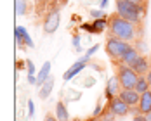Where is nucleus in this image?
I'll return each mask as SVG.
<instances>
[{
	"mask_svg": "<svg viewBox=\"0 0 151 121\" xmlns=\"http://www.w3.org/2000/svg\"><path fill=\"white\" fill-rule=\"evenodd\" d=\"M108 31L111 36H116L123 42H136L139 36V31H142V28H137L136 24L125 21L123 17L118 14H113L108 17Z\"/></svg>",
	"mask_w": 151,
	"mask_h": 121,
	"instance_id": "obj_1",
	"label": "nucleus"
},
{
	"mask_svg": "<svg viewBox=\"0 0 151 121\" xmlns=\"http://www.w3.org/2000/svg\"><path fill=\"white\" fill-rule=\"evenodd\" d=\"M116 14L123 17L125 21L136 24L137 28H141L142 21H144V16H146V7L136 5V4L127 2V0H116Z\"/></svg>",
	"mask_w": 151,
	"mask_h": 121,
	"instance_id": "obj_2",
	"label": "nucleus"
},
{
	"mask_svg": "<svg viewBox=\"0 0 151 121\" xmlns=\"http://www.w3.org/2000/svg\"><path fill=\"white\" fill-rule=\"evenodd\" d=\"M113 64L116 66V76L120 80V85L123 90H134L137 85V80H139V75L130 68V66H125L122 64L120 60H113Z\"/></svg>",
	"mask_w": 151,
	"mask_h": 121,
	"instance_id": "obj_3",
	"label": "nucleus"
},
{
	"mask_svg": "<svg viewBox=\"0 0 151 121\" xmlns=\"http://www.w3.org/2000/svg\"><path fill=\"white\" fill-rule=\"evenodd\" d=\"M130 43L129 42H123L116 36H108L106 40V45H104V50H106V56L111 57V60H116V59H122V56L130 48Z\"/></svg>",
	"mask_w": 151,
	"mask_h": 121,
	"instance_id": "obj_4",
	"label": "nucleus"
},
{
	"mask_svg": "<svg viewBox=\"0 0 151 121\" xmlns=\"http://www.w3.org/2000/svg\"><path fill=\"white\" fill-rule=\"evenodd\" d=\"M16 43L17 47H21V48H24V47H28V48H33L35 43H33V40H31V36L28 35V31L24 26H16Z\"/></svg>",
	"mask_w": 151,
	"mask_h": 121,
	"instance_id": "obj_5",
	"label": "nucleus"
},
{
	"mask_svg": "<svg viewBox=\"0 0 151 121\" xmlns=\"http://www.w3.org/2000/svg\"><path fill=\"white\" fill-rule=\"evenodd\" d=\"M108 109H109L115 116H122V118L127 116V114H130V107L127 106L120 97H115L113 100H109V102H108Z\"/></svg>",
	"mask_w": 151,
	"mask_h": 121,
	"instance_id": "obj_6",
	"label": "nucleus"
},
{
	"mask_svg": "<svg viewBox=\"0 0 151 121\" xmlns=\"http://www.w3.org/2000/svg\"><path fill=\"white\" fill-rule=\"evenodd\" d=\"M87 62H89V57H85V56H83V57H80V59L76 60L75 64H73V66H71V68L63 75V80H64V81H70L71 78H75L76 75H80V73L87 68Z\"/></svg>",
	"mask_w": 151,
	"mask_h": 121,
	"instance_id": "obj_7",
	"label": "nucleus"
},
{
	"mask_svg": "<svg viewBox=\"0 0 151 121\" xmlns=\"http://www.w3.org/2000/svg\"><path fill=\"white\" fill-rule=\"evenodd\" d=\"M122 85H120V80H118V76H113V78H109L108 80V85H106V90H104V95L108 100H113L115 97H118L122 93Z\"/></svg>",
	"mask_w": 151,
	"mask_h": 121,
	"instance_id": "obj_8",
	"label": "nucleus"
},
{
	"mask_svg": "<svg viewBox=\"0 0 151 121\" xmlns=\"http://www.w3.org/2000/svg\"><path fill=\"white\" fill-rule=\"evenodd\" d=\"M59 21H61V16H59L58 11L49 12V14L45 16V21H44V31H45L47 35L56 33V30L59 28Z\"/></svg>",
	"mask_w": 151,
	"mask_h": 121,
	"instance_id": "obj_9",
	"label": "nucleus"
},
{
	"mask_svg": "<svg viewBox=\"0 0 151 121\" xmlns=\"http://www.w3.org/2000/svg\"><path fill=\"white\" fill-rule=\"evenodd\" d=\"M122 100L130 107H137L139 106V100H141V93H137L136 90H122V93L118 95Z\"/></svg>",
	"mask_w": 151,
	"mask_h": 121,
	"instance_id": "obj_10",
	"label": "nucleus"
},
{
	"mask_svg": "<svg viewBox=\"0 0 151 121\" xmlns=\"http://www.w3.org/2000/svg\"><path fill=\"white\" fill-rule=\"evenodd\" d=\"M130 68H132V69H134L139 76H146L151 71V62L146 59L144 56H139V57H137V60L132 64V66H130Z\"/></svg>",
	"mask_w": 151,
	"mask_h": 121,
	"instance_id": "obj_11",
	"label": "nucleus"
},
{
	"mask_svg": "<svg viewBox=\"0 0 151 121\" xmlns=\"http://www.w3.org/2000/svg\"><path fill=\"white\" fill-rule=\"evenodd\" d=\"M139 56H141V54L136 50V47L132 45L129 50H127V52H125V54H123V56H122V59H118V60H120L122 64H125V66H132V64L137 60V57H139Z\"/></svg>",
	"mask_w": 151,
	"mask_h": 121,
	"instance_id": "obj_12",
	"label": "nucleus"
},
{
	"mask_svg": "<svg viewBox=\"0 0 151 121\" xmlns=\"http://www.w3.org/2000/svg\"><path fill=\"white\" fill-rule=\"evenodd\" d=\"M139 112L141 114H148L151 112V90H148L146 93L141 95V100H139Z\"/></svg>",
	"mask_w": 151,
	"mask_h": 121,
	"instance_id": "obj_13",
	"label": "nucleus"
},
{
	"mask_svg": "<svg viewBox=\"0 0 151 121\" xmlns=\"http://www.w3.org/2000/svg\"><path fill=\"white\" fill-rule=\"evenodd\" d=\"M50 62L47 60V62H44V66H42V69L38 71V75H37V87H42L44 83H45L47 80L50 78Z\"/></svg>",
	"mask_w": 151,
	"mask_h": 121,
	"instance_id": "obj_14",
	"label": "nucleus"
},
{
	"mask_svg": "<svg viewBox=\"0 0 151 121\" xmlns=\"http://www.w3.org/2000/svg\"><path fill=\"white\" fill-rule=\"evenodd\" d=\"M56 120L58 121H70V112H68V107L66 104L59 100L58 104H56Z\"/></svg>",
	"mask_w": 151,
	"mask_h": 121,
	"instance_id": "obj_15",
	"label": "nucleus"
},
{
	"mask_svg": "<svg viewBox=\"0 0 151 121\" xmlns=\"http://www.w3.org/2000/svg\"><path fill=\"white\" fill-rule=\"evenodd\" d=\"M54 88V78L50 76L49 80H47L45 83L40 87V92H38V95H40V99H49V95H50V92Z\"/></svg>",
	"mask_w": 151,
	"mask_h": 121,
	"instance_id": "obj_16",
	"label": "nucleus"
},
{
	"mask_svg": "<svg viewBox=\"0 0 151 121\" xmlns=\"http://www.w3.org/2000/svg\"><path fill=\"white\" fill-rule=\"evenodd\" d=\"M134 90L137 92V93H146L148 90H151V87H150V83H148V80H146V76H139V80H137V85H136V88Z\"/></svg>",
	"mask_w": 151,
	"mask_h": 121,
	"instance_id": "obj_17",
	"label": "nucleus"
},
{
	"mask_svg": "<svg viewBox=\"0 0 151 121\" xmlns=\"http://www.w3.org/2000/svg\"><path fill=\"white\" fill-rule=\"evenodd\" d=\"M108 28V21L104 19H96L94 23H92V33H103V30Z\"/></svg>",
	"mask_w": 151,
	"mask_h": 121,
	"instance_id": "obj_18",
	"label": "nucleus"
},
{
	"mask_svg": "<svg viewBox=\"0 0 151 121\" xmlns=\"http://www.w3.org/2000/svg\"><path fill=\"white\" fill-rule=\"evenodd\" d=\"M26 12V2L24 0H16V16H23Z\"/></svg>",
	"mask_w": 151,
	"mask_h": 121,
	"instance_id": "obj_19",
	"label": "nucleus"
},
{
	"mask_svg": "<svg viewBox=\"0 0 151 121\" xmlns=\"http://www.w3.org/2000/svg\"><path fill=\"white\" fill-rule=\"evenodd\" d=\"M91 16L94 17V21H96V19H104V17H106V14H104V11H103V9H99V11H92V9H91Z\"/></svg>",
	"mask_w": 151,
	"mask_h": 121,
	"instance_id": "obj_20",
	"label": "nucleus"
},
{
	"mask_svg": "<svg viewBox=\"0 0 151 121\" xmlns=\"http://www.w3.org/2000/svg\"><path fill=\"white\" fill-rule=\"evenodd\" d=\"M101 114H103V104H101V102H97V104H96V107H94L92 118H96V120H97V118H99Z\"/></svg>",
	"mask_w": 151,
	"mask_h": 121,
	"instance_id": "obj_21",
	"label": "nucleus"
},
{
	"mask_svg": "<svg viewBox=\"0 0 151 121\" xmlns=\"http://www.w3.org/2000/svg\"><path fill=\"white\" fill-rule=\"evenodd\" d=\"M71 43H73V48H75L76 52H82V45H80V36H78V35H73V40H71Z\"/></svg>",
	"mask_w": 151,
	"mask_h": 121,
	"instance_id": "obj_22",
	"label": "nucleus"
},
{
	"mask_svg": "<svg viewBox=\"0 0 151 121\" xmlns=\"http://www.w3.org/2000/svg\"><path fill=\"white\" fill-rule=\"evenodd\" d=\"M99 43H94V45L91 47V48H89V50H87V52H85V57H89V59H91L92 56H94V54H96V52H97V50H99Z\"/></svg>",
	"mask_w": 151,
	"mask_h": 121,
	"instance_id": "obj_23",
	"label": "nucleus"
},
{
	"mask_svg": "<svg viewBox=\"0 0 151 121\" xmlns=\"http://www.w3.org/2000/svg\"><path fill=\"white\" fill-rule=\"evenodd\" d=\"M26 69H28V75L30 76H35V71H37V69H35V64H33L30 59L26 60Z\"/></svg>",
	"mask_w": 151,
	"mask_h": 121,
	"instance_id": "obj_24",
	"label": "nucleus"
},
{
	"mask_svg": "<svg viewBox=\"0 0 151 121\" xmlns=\"http://www.w3.org/2000/svg\"><path fill=\"white\" fill-rule=\"evenodd\" d=\"M28 116L30 118L35 116V104H33V100H28Z\"/></svg>",
	"mask_w": 151,
	"mask_h": 121,
	"instance_id": "obj_25",
	"label": "nucleus"
},
{
	"mask_svg": "<svg viewBox=\"0 0 151 121\" xmlns=\"http://www.w3.org/2000/svg\"><path fill=\"white\" fill-rule=\"evenodd\" d=\"M136 50L137 52H139V50H142V48H144V42H142V40H136Z\"/></svg>",
	"mask_w": 151,
	"mask_h": 121,
	"instance_id": "obj_26",
	"label": "nucleus"
},
{
	"mask_svg": "<svg viewBox=\"0 0 151 121\" xmlns=\"http://www.w3.org/2000/svg\"><path fill=\"white\" fill-rule=\"evenodd\" d=\"M132 121H146V116H144V114H137V116H134Z\"/></svg>",
	"mask_w": 151,
	"mask_h": 121,
	"instance_id": "obj_27",
	"label": "nucleus"
},
{
	"mask_svg": "<svg viewBox=\"0 0 151 121\" xmlns=\"http://www.w3.org/2000/svg\"><path fill=\"white\" fill-rule=\"evenodd\" d=\"M28 83H30V85H37V76H30L28 75Z\"/></svg>",
	"mask_w": 151,
	"mask_h": 121,
	"instance_id": "obj_28",
	"label": "nucleus"
},
{
	"mask_svg": "<svg viewBox=\"0 0 151 121\" xmlns=\"http://www.w3.org/2000/svg\"><path fill=\"white\" fill-rule=\"evenodd\" d=\"M127 2H132V4H136V5H142V7H144V2H146V0H127Z\"/></svg>",
	"mask_w": 151,
	"mask_h": 121,
	"instance_id": "obj_29",
	"label": "nucleus"
},
{
	"mask_svg": "<svg viewBox=\"0 0 151 121\" xmlns=\"http://www.w3.org/2000/svg\"><path fill=\"white\" fill-rule=\"evenodd\" d=\"M99 7H101V9L104 11L106 7H108V0H101V2H99Z\"/></svg>",
	"mask_w": 151,
	"mask_h": 121,
	"instance_id": "obj_30",
	"label": "nucleus"
},
{
	"mask_svg": "<svg viewBox=\"0 0 151 121\" xmlns=\"http://www.w3.org/2000/svg\"><path fill=\"white\" fill-rule=\"evenodd\" d=\"M44 121H58V120H56V116H52V114H47Z\"/></svg>",
	"mask_w": 151,
	"mask_h": 121,
	"instance_id": "obj_31",
	"label": "nucleus"
},
{
	"mask_svg": "<svg viewBox=\"0 0 151 121\" xmlns=\"http://www.w3.org/2000/svg\"><path fill=\"white\" fill-rule=\"evenodd\" d=\"M24 64H26V62H17L16 66H17V69H23V68H24Z\"/></svg>",
	"mask_w": 151,
	"mask_h": 121,
	"instance_id": "obj_32",
	"label": "nucleus"
},
{
	"mask_svg": "<svg viewBox=\"0 0 151 121\" xmlns=\"http://www.w3.org/2000/svg\"><path fill=\"white\" fill-rule=\"evenodd\" d=\"M146 80H148V83H150V87H151V71L146 75Z\"/></svg>",
	"mask_w": 151,
	"mask_h": 121,
	"instance_id": "obj_33",
	"label": "nucleus"
},
{
	"mask_svg": "<svg viewBox=\"0 0 151 121\" xmlns=\"http://www.w3.org/2000/svg\"><path fill=\"white\" fill-rule=\"evenodd\" d=\"M87 121H99V120H96V118H91V120H87Z\"/></svg>",
	"mask_w": 151,
	"mask_h": 121,
	"instance_id": "obj_34",
	"label": "nucleus"
}]
</instances>
